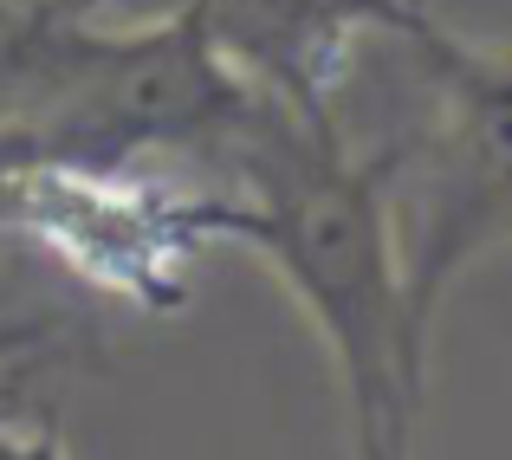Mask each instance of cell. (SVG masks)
Returning a JSON list of instances; mask_svg holds the SVG:
<instances>
[{
	"label": "cell",
	"instance_id": "obj_1",
	"mask_svg": "<svg viewBox=\"0 0 512 460\" xmlns=\"http://www.w3.org/2000/svg\"><path fill=\"white\" fill-rule=\"evenodd\" d=\"M221 162L247 182V201H208V234L260 247L299 292L338 363L357 460H409L428 337L402 299L389 156H357L338 117L260 98Z\"/></svg>",
	"mask_w": 512,
	"mask_h": 460
},
{
	"label": "cell",
	"instance_id": "obj_2",
	"mask_svg": "<svg viewBox=\"0 0 512 460\" xmlns=\"http://www.w3.org/2000/svg\"><path fill=\"white\" fill-rule=\"evenodd\" d=\"M98 0H46L0 33V117L85 169H130L143 150L214 156L266 91L208 46L182 7L156 26H91Z\"/></svg>",
	"mask_w": 512,
	"mask_h": 460
},
{
	"label": "cell",
	"instance_id": "obj_3",
	"mask_svg": "<svg viewBox=\"0 0 512 460\" xmlns=\"http://www.w3.org/2000/svg\"><path fill=\"white\" fill-rule=\"evenodd\" d=\"M409 39L441 85V111L415 143L402 195L389 182V214L402 253V299L415 331L428 337L454 273L493 240H512V46H461L435 20L415 26Z\"/></svg>",
	"mask_w": 512,
	"mask_h": 460
},
{
	"label": "cell",
	"instance_id": "obj_4",
	"mask_svg": "<svg viewBox=\"0 0 512 460\" xmlns=\"http://www.w3.org/2000/svg\"><path fill=\"white\" fill-rule=\"evenodd\" d=\"M0 227L26 234L85 273L91 286L137 299L143 311H169L188 292V260L208 234V201H175L124 169L85 162H20L0 175Z\"/></svg>",
	"mask_w": 512,
	"mask_h": 460
},
{
	"label": "cell",
	"instance_id": "obj_5",
	"mask_svg": "<svg viewBox=\"0 0 512 460\" xmlns=\"http://www.w3.org/2000/svg\"><path fill=\"white\" fill-rule=\"evenodd\" d=\"M208 33V46L247 85L299 117H331V91L350 72V46L370 26L415 33L422 0H175Z\"/></svg>",
	"mask_w": 512,
	"mask_h": 460
},
{
	"label": "cell",
	"instance_id": "obj_6",
	"mask_svg": "<svg viewBox=\"0 0 512 460\" xmlns=\"http://www.w3.org/2000/svg\"><path fill=\"white\" fill-rule=\"evenodd\" d=\"M0 460H65L59 428H33V435H13V428H0Z\"/></svg>",
	"mask_w": 512,
	"mask_h": 460
}]
</instances>
